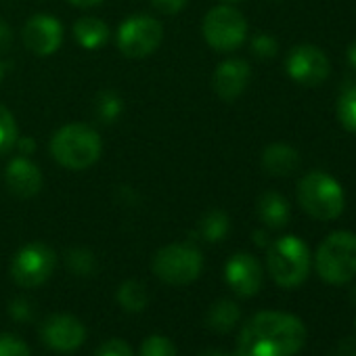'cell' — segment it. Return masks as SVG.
<instances>
[{
  "label": "cell",
  "instance_id": "27",
  "mask_svg": "<svg viewBox=\"0 0 356 356\" xmlns=\"http://www.w3.org/2000/svg\"><path fill=\"white\" fill-rule=\"evenodd\" d=\"M250 49L258 59H273L279 53V42L270 34H256L250 42Z\"/></svg>",
  "mask_w": 356,
  "mask_h": 356
},
{
  "label": "cell",
  "instance_id": "33",
  "mask_svg": "<svg viewBox=\"0 0 356 356\" xmlns=\"http://www.w3.org/2000/svg\"><path fill=\"white\" fill-rule=\"evenodd\" d=\"M13 44V30L7 22L0 19V51H9Z\"/></svg>",
  "mask_w": 356,
  "mask_h": 356
},
{
  "label": "cell",
  "instance_id": "23",
  "mask_svg": "<svg viewBox=\"0 0 356 356\" xmlns=\"http://www.w3.org/2000/svg\"><path fill=\"white\" fill-rule=\"evenodd\" d=\"M17 140H19V128L15 115L5 105H0V155L15 149Z\"/></svg>",
  "mask_w": 356,
  "mask_h": 356
},
{
  "label": "cell",
  "instance_id": "12",
  "mask_svg": "<svg viewBox=\"0 0 356 356\" xmlns=\"http://www.w3.org/2000/svg\"><path fill=\"white\" fill-rule=\"evenodd\" d=\"M42 341L57 352H76L86 339V327L72 314H53L42 323Z\"/></svg>",
  "mask_w": 356,
  "mask_h": 356
},
{
  "label": "cell",
  "instance_id": "10",
  "mask_svg": "<svg viewBox=\"0 0 356 356\" xmlns=\"http://www.w3.org/2000/svg\"><path fill=\"white\" fill-rule=\"evenodd\" d=\"M285 70L296 84L306 88H316L329 78L331 63L318 47L298 44L289 51L285 59Z\"/></svg>",
  "mask_w": 356,
  "mask_h": 356
},
{
  "label": "cell",
  "instance_id": "28",
  "mask_svg": "<svg viewBox=\"0 0 356 356\" xmlns=\"http://www.w3.org/2000/svg\"><path fill=\"white\" fill-rule=\"evenodd\" d=\"M0 356H32V354L22 337L13 333H0Z\"/></svg>",
  "mask_w": 356,
  "mask_h": 356
},
{
  "label": "cell",
  "instance_id": "32",
  "mask_svg": "<svg viewBox=\"0 0 356 356\" xmlns=\"http://www.w3.org/2000/svg\"><path fill=\"white\" fill-rule=\"evenodd\" d=\"M335 356H356V337H346L337 343Z\"/></svg>",
  "mask_w": 356,
  "mask_h": 356
},
{
  "label": "cell",
  "instance_id": "30",
  "mask_svg": "<svg viewBox=\"0 0 356 356\" xmlns=\"http://www.w3.org/2000/svg\"><path fill=\"white\" fill-rule=\"evenodd\" d=\"M9 312H11V316L15 318V321H30L32 318V304L26 300V298H15L13 302H11V306H9Z\"/></svg>",
  "mask_w": 356,
  "mask_h": 356
},
{
  "label": "cell",
  "instance_id": "8",
  "mask_svg": "<svg viewBox=\"0 0 356 356\" xmlns=\"http://www.w3.org/2000/svg\"><path fill=\"white\" fill-rule=\"evenodd\" d=\"M163 38V26L151 15H130L115 34L118 49L128 59H145L157 51Z\"/></svg>",
  "mask_w": 356,
  "mask_h": 356
},
{
  "label": "cell",
  "instance_id": "9",
  "mask_svg": "<svg viewBox=\"0 0 356 356\" xmlns=\"http://www.w3.org/2000/svg\"><path fill=\"white\" fill-rule=\"evenodd\" d=\"M57 256L55 252L40 241L24 245L11 260V277L19 287L34 289L44 285L55 273Z\"/></svg>",
  "mask_w": 356,
  "mask_h": 356
},
{
  "label": "cell",
  "instance_id": "36",
  "mask_svg": "<svg viewBox=\"0 0 356 356\" xmlns=\"http://www.w3.org/2000/svg\"><path fill=\"white\" fill-rule=\"evenodd\" d=\"M348 61H350V65L356 70V40L350 44V49H348Z\"/></svg>",
  "mask_w": 356,
  "mask_h": 356
},
{
  "label": "cell",
  "instance_id": "37",
  "mask_svg": "<svg viewBox=\"0 0 356 356\" xmlns=\"http://www.w3.org/2000/svg\"><path fill=\"white\" fill-rule=\"evenodd\" d=\"M254 239H256L258 245H268V239H266V233L264 231H256L254 233Z\"/></svg>",
  "mask_w": 356,
  "mask_h": 356
},
{
  "label": "cell",
  "instance_id": "38",
  "mask_svg": "<svg viewBox=\"0 0 356 356\" xmlns=\"http://www.w3.org/2000/svg\"><path fill=\"white\" fill-rule=\"evenodd\" d=\"M3 78H5V70H3V65H0V82H3Z\"/></svg>",
  "mask_w": 356,
  "mask_h": 356
},
{
  "label": "cell",
  "instance_id": "21",
  "mask_svg": "<svg viewBox=\"0 0 356 356\" xmlns=\"http://www.w3.org/2000/svg\"><path fill=\"white\" fill-rule=\"evenodd\" d=\"M239 321V306L231 300H218L208 310V325L216 333H229Z\"/></svg>",
  "mask_w": 356,
  "mask_h": 356
},
{
  "label": "cell",
  "instance_id": "15",
  "mask_svg": "<svg viewBox=\"0 0 356 356\" xmlns=\"http://www.w3.org/2000/svg\"><path fill=\"white\" fill-rule=\"evenodd\" d=\"M250 80H252V70L245 59H227L216 67L212 76V86L222 101L231 103L245 92Z\"/></svg>",
  "mask_w": 356,
  "mask_h": 356
},
{
  "label": "cell",
  "instance_id": "19",
  "mask_svg": "<svg viewBox=\"0 0 356 356\" xmlns=\"http://www.w3.org/2000/svg\"><path fill=\"white\" fill-rule=\"evenodd\" d=\"M229 231H231V220H229L227 212L210 210L202 216V220L195 229V235L208 243H218L229 235Z\"/></svg>",
  "mask_w": 356,
  "mask_h": 356
},
{
  "label": "cell",
  "instance_id": "17",
  "mask_svg": "<svg viewBox=\"0 0 356 356\" xmlns=\"http://www.w3.org/2000/svg\"><path fill=\"white\" fill-rule=\"evenodd\" d=\"M289 216H291L289 202L281 193L266 191V193L260 195V200H258V218L262 220V225L266 229L277 231V229L287 227Z\"/></svg>",
  "mask_w": 356,
  "mask_h": 356
},
{
  "label": "cell",
  "instance_id": "5",
  "mask_svg": "<svg viewBox=\"0 0 356 356\" xmlns=\"http://www.w3.org/2000/svg\"><path fill=\"white\" fill-rule=\"evenodd\" d=\"M318 277L329 285H346L356 277V235L335 231L323 239L314 256Z\"/></svg>",
  "mask_w": 356,
  "mask_h": 356
},
{
  "label": "cell",
  "instance_id": "1",
  "mask_svg": "<svg viewBox=\"0 0 356 356\" xmlns=\"http://www.w3.org/2000/svg\"><path fill=\"white\" fill-rule=\"evenodd\" d=\"M306 341L304 323L279 310H262L252 316L237 341L241 356H296Z\"/></svg>",
  "mask_w": 356,
  "mask_h": 356
},
{
  "label": "cell",
  "instance_id": "14",
  "mask_svg": "<svg viewBox=\"0 0 356 356\" xmlns=\"http://www.w3.org/2000/svg\"><path fill=\"white\" fill-rule=\"evenodd\" d=\"M5 185L9 193L17 200L36 197L44 185L40 168L26 155L15 157L5 170Z\"/></svg>",
  "mask_w": 356,
  "mask_h": 356
},
{
  "label": "cell",
  "instance_id": "29",
  "mask_svg": "<svg viewBox=\"0 0 356 356\" xmlns=\"http://www.w3.org/2000/svg\"><path fill=\"white\" fill-rule=\"evenodd\" d=\"M95 356H134V352L128 346V341L113 337V339H107L105 343H101L97 348Z\"/></svg>",
  "mask_w": 356,
  "mask_h": 356
},
{
  "label": "cell",
  "instance_id": "26",
  "mask_svg": "<svg viewBox=\"0 0 356 356\" xmlns=\"http://www.w3.org/2000/svg\"><path fill=\"white\" fill-rule=\"evenodd\" d=\"M138 356H178L176 346L163 335H151L140 343Z\"/></svg>",
  "mask_w": 356,
  "mask_h": 356
},
{
  "label": "cell",
  "instance_id": "20",
  "mask_svg": "<svg viewBox=\"0 0 356 356\" xmlns=\"http://www.w3.org/2000/svg\"><path fill=\"white\" fill-rule=\"evenodd\" d=\"M118 304L126 310V312H143L149 304V291L145 287V283L136 281V279H128L118 287Z\"/></svg>",
  "mask_w": 356,
  "mask_h": 356
},
{
  "label": "cell",
  "instance_id": "35",
  "mask_svg": "<svg viewBox=\"0 0 356 356\" xmlns=\"http://www.w3.org/2000/svg\"><path fill=\"white\" fill-rule=\"evenodd\" d=\"M200 356H241L237 350L235 352H222V350H206V352H202Z\"/></svg>",
  "mask_w": 356,
  "mask_h": 356
},
{
  "label": "cell",
  "instance_id": "7",
  "mask_svg": "<svg viewBox=\"0 0 356 356\" xmlns=\"http://www.w3.org/2000/svg\"><path fill=\"white\" fill-rule=\"evenodd\" d=\"M202 34L214 51L233 53L248 38V22L239 9L231 5H218L204 17Z\"/></svg>",
  "mask_w": 356,
  "mask_h": 356
},
{
  "label": "cell",
  "instance_id": "2",
  "mask_svg": "<svg viewBox=\"0 0 356 356\" xmlns=\"http://www.w3.org/2000/svg\"><path fill=\"white\" fill-rule=\"evenodd\" d=\"M53 159L67 170H86L99 161L103 151V140L99 132L82 122L61 126L51 138Z\"/></svg>",
  "mask_w": 356,
  "mask_h": 356
},
{
  "label": "cell",
  "instance_id": "22",
  "mask_svg": "<svg viewBox=\"0 0 356 356\" xmlns=\"http://www.w3.org/2000/svg\"><path fill=\"white\" fill-rule=\"evenodd\" d=\"M122 109H124V103H122V97L113 90H103L97 95V101H95V115L105 122V124H111L115 122L120 115H122Z\"/></svg>",
  "mask_w": 356,
  "mask_h": 356
},
{
  "label": "cell",
  "instance_id": "16",
  "mask_svg": "<svg viewBox=\"0 0 356 356\" xmlns=\"http://www.w3.org/2000/svg\"><path fill=\"white\" fill-rule=\"evenodd\" d=\"M262 168L270 176H291L300 168V153L285 143H273L262 151Z\"/></svg>",
  "mask_w": 356,
  "mask_h": 356
},
{
  "label": "cell",
  "instance_id": "3",
  "mask_svg": "<svg viewBox=\"0 0 356 356\" xmlns=\"http://www.w3.org/2000/svg\"><path fill=\"white\" fill-rule=\"evenodd\" d=\"M298 204L314 220L329 222L341 216L346 208L343 189L333 176L321 170H312L298 183Z\"/></svg>",
  "mask_w": 356,
  "mask_h": 356
},
{
  "label": "cell",
  "instance_id": "4",
  "mask_svg": "<svg viewBox=\"0 0 356 356\" xmlns=\"http://www.w3.org/2000/svg\"><path fill=\"white\" fill-rule=\"evenodd\" d=\"M310 250L308 245L296 237V235H285L279 237L268 245L266 254V266L273 277V281L279 287L293 289L300 287L308 273H310Z\"/></svg>",
  "mask_w": 356,
  "mask_h": 356
},
{
  "label": "cell",
  "instance_id": "39",
  "mask_svg": "<svg viewBox=\"0 0 356 356\" xmlns=\"http://www.w3.org/2000/svg\"><path fill=\"white\" fill-rule=\"evenodd\" d=\"M225 3H235V0H225Z\"/></svg>",
  "mask_w": 356,
  "mask_h": 356
},
{
  "label": "cell",
  "instance_id": "31",
  "mask_svg": "<svg viewBox=\"0 0 356 356\" xmlns=\"http://www.w3.org/2000/svg\"><path fill=\"white\" fill-rule=\"evenodd\" d=\"M189 0H151V5L163 13V15H176L178 11H183Z\"/></svg>",
  "mask_w": 356,
  "mask_h": 356
},
{
  "label": "cell",
  "instance_id": "6",
  "mask_svg": "<svg viewBox=\"0 0 356 356\" xmlns=\"http://www.w3.org/2000/svg\"><path fill=\"white\" fill-rule=\"evenodd\" d=\"M204 268V256L193 243H170L155 252L151 270L168 285L183 287L193 283Z\"/></svg>",
  "mask_w": 356,
  "mask_h": 356
},
{
  "label": "cell",
  "instance_id": "24",
  "mask_svg": "<svg viewBox=\"0 0 356 356\" xmlns=\"http://www.w3.org/2000/svg\"><path fill=\"white\" fill-rule=\"evenodd\" d=\"M337 120L348 132L356 134V86L341 92L337 101Z\"/></svg>",
  "mask_w": 356,
  "mask_h": 356
},
{
  "label": "cell",
  "instance_id": "40",
  "mask_svg": "<svg viewBox=\"0 0 356 356\" xmlns=\"http://www.w3.org/2000/svg\"><path fill=\"white\" fill-rule=\"evenodd\" d=\"M354 300H356V289H354Z\"/></svg>",
  "mask_w": 356,
  "mask_h": 356
},
{
  "label": "cell",
  "instance_id": "11",
  "mask_svg": "<svg viewBox=\"0 0 356 356\" xmlns=\"http://www.w3.org/2000/svg\"><path fill=\"white\" fill-rule=\"evenodd\" d=\"M22 40L26 49L36 57H51L63 42V26L53 15H34L26 22Z\"/></svg>",
  "mask_w": 356,
  "mask_h": 356
},
{
  "label": "cell",
  "instance_id": "25",
  "mask_svg": "<svg viewBox=\"0 0 356 356\" xmlns=\"http://www.w3.org/2000/svg\"><path fill=\"white\" fill-rule=\"evenodd\" d=\"M65 264H67V268H70L72 273H76V275H80V277H88V275H92L95 268H97V260H95L92 252L84 250V248H74V250H70L67 256H65Z\"/></svg>",
  "mask_w": 356,
  "mask_h": 356
},
{
  "label": "cell",
  "instance_id": "13",
  "mask_svg": "<svg viewBox=\"0 0 356 356\" xmlns=\"http://www.w3.org/2000/svg\"><path fill=\"white\" fill-rule=\"evenodd\" d=\"M225 279L237 296L252 298L262 289L264 275H262V266L256 256H252L248 252H239L229 258V262L225 266Z\"/></svg>",
  "mask_w": 356,
  "mask_h": 356
},
{
  "label": "cell",
  "instance_id": "34",
  "mask_svg": "<svg viewBox=\"0 0 356 356\" xmlns=\"http://www.w3.org/2000/svg\"><path fill=\"white\" fill-rule=\"evenodd\" d=\"M67 3L78 9H90V7H99L103 0H67Z\"/></svg>",
  "mask_w": 356,
  "mask_h": 356
},
{
  "label": "cell",
  "instance_id": "18",
  "mask_svg": "<svg viewBox=\"0 0 356 356\" xmlns=\"http://www.w3.org/2000/svg\"><path fill=\"white\" fill-rule=\"evenodd\" d=\"M74 38L82 49L97 51L109 40V28L99 17H80L74 24Z\"/></svg>",
  "mask_w": 356,
  "mask_h": 356
},
{
  "label": "cell",
  "instance_id": "41",
  "mask_svg": "<svg viewBox=\"0 0 356 356\" xmlns=\"http://www.w3.org/2000/svg\"><path fill=\"white\" fill-rule=\"evenodd\" d=\"M273 3H279V0H273Z\"/></svg>",
  "mask_w": 356,
  "mask_h": 356
}]
</instances>
